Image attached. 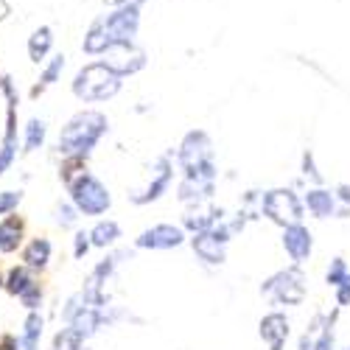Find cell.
Returning <instances> with one entry per match:
<instances>
[{
    "mask_svg": "<svg viewBox=\"0 0 350 350\" xmlns=\"http://www.w3.org/2000/svg\"><path fill=\"white\" fill-rule=\"evenodd\" d=\"M62 65H65V62H62V56H56V59H53V62H51V65L45 68V76H42V81H45V84H51V81H53L56 76H59Z\"/></svg>",
    "mask_w": 350,
    "mask_h": 350,
    "instance_id": "8",
    "label": "cell"
},
{
    "mask_svg": "<svg viewBox=\"0 0 350 350\" xmlns=\"http://www.w3.org/2000/svg\"><path fill=\"white\" fill-rule=\"evenodd\" d=\"M0 288H3V275H0Z\"/></svg>",
    "mask_w": 350,
    "mask_h": 350,
    "instance_id": "10",
    "label": "cell"
},
{
    "mask_svg": "<svg viewBox=\"0 0 350 350\" xmlns=\"http://www.w3.org/2000/svg\"><path fill=\"white\" fill-rule=\"evenodd\" d=\"M48 42H51V31H48V28H42V31L34 34V40H31V56H34V62L42 59V53L48 51Z\"/></svg>",
    "mask_w": 350,
    "mask_h": 350,
    "instance_id": "6",
    "label": "cell"
},
{
    "mask_svg": "<svg viewBox=\"0 0 350 350\" xmlns=\"http://www.w3.org/2000/svg\"><path fill=\"white\" fill-rule=\"evenodd\" d=\"M48 258H51L48 239H31V241H28V247L23 250V260H25L28 269H42L48 264Z\"/></svg>",
    "mask_w": 350,
    "mask_h": 350,
    "instance_id": "2",
    "label": "cell"
},
{
    "mask_svg": "<svg viewBox=\"0 0 350 350\" xmlns=\"http://www.w3.org/2000/svg\"><path fill=\"white\" fill-rule=\"evenodd\" d=\"M20 244H23V221L14 213L3 216V221H0V252L12 255V252H17Z\"/></svg>",
    "mask_w": 350,
    "mask_h": 350,
    "instance_id": "1",
    "label": "cell"
},
{
    "mask_svg": "<svg viewBox=\"0 0 350 350\" xmlns=\"http://www.w3.org/2000/svg\"><path fill=\"white\" fill-rule=\"evenodd\" d=\"M20 191H0V216H12L17 213V205H20Z\"/></svg>",
    "mask_w": 350,
    "mask_h": 350,
    "instance_id": "5",
    "label": "cell"
},
{
    "mask_svg": "<svg viewBox=\"0 0 350 350\" xmlns=\"http://www.w3.org/2000/svg\"><path fill=\"white\" fill-rule=\"evenodd\" d=\"M20 300H23V306H25L28 311H34V308L40 306V300H42V288H40V283L34 280V283L20 295Z\"/></svg>",
    "mask_w": 350,
    "mask_h": 350,
    "instance_id": "7",
    "label": "cell"
},
{
    "mask_svg": "<svg viewBox=\"0 0 350 350\" xmlns=\"http://www.w3.org/2000/svg\"><path fill=\"white\" fill-rule=\"evenodd\" d=\"M42 140H45V124L42 121H31L25 126V152L40 149Z\"/></svg>",
    "mask_w": 350,
    "mask_h": 350,
    "instance_id": "4",
    "label": "cell"
},
{
    "mask_svg": "<svg viewBox=\"0 0 350 350\" xmlns=\"http://www.w3.org/2000/svg\"><path fill=\"white\" fill-rule=\"evenodd\" d=\"M31 283H34V278H31V272H28V267H14V269L3 278V288L9 291V295H14V297H20Z\"/></svg>",
    "mask_w": 350,
    "mask_h": 350,
    "instance_id": "3",
    "label": "cell"
},
{
    "mask_svg": "<svg viewBox=\"0 0 350 350\" xmlns=\"http://www.w3.org/2000/svg\"><path fill=\"white\" fill-rule=\"evenodd\" d=\"M0 350H20L17 334H3V336H0Z\"/></svg>",
    "mask_w": 350,
    "mask_h": 350,
    "instance_id": "9",
    "label": "cell"
}]
</instances>
